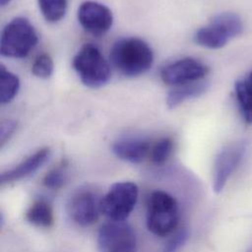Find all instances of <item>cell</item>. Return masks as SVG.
Here are the masks:
<instances>
[{"label": "cell", "mask_w": 252, "mask_h": 252, "mask_svg": "<svg viewBox=\"0 0 252 252\" xmlns=\"http://www.w3.org/2000/svg\"><path fill=\"white\" fill-rule=\"evenodd\" d=\"M247 148L246 141H236L224 146L217 155L213 170V188L219 193L238 167Z\"/></svg>", "instance_id": "cell-8"}, {"label": "cell", "mask_w": 252, "mask_h": 252, "mask_svg": "<svg viewBox=\"0 0 252 252\" xmlns=\"http://www.w3.org/2000/svg\"><path fill=\"white\" fill-rule=\"evenodd\" d=\"M20 89V80L18 76L1 66L0 70V100L1 103L12 101Z\"/></svg>", "instance_id": "cell-17"}, {"label": "cell", "mask_w": 252, "mask_h": 252, "mask_svg": "<svg viewBox=\"0 0 252 252\" xmlns=\"http://www.w3.org/2000/svg\"><path fill=\"white\" fill-rule=\"evenodd\" d=\"M208 90V83L206 82H193L181 86H177L175 89L171 90L166 97V104L168 107L173 108L180 103L198 97L202 95Z\"/></svg>", "instance_id": "cell-14"}, {"label": "cell", "mask_w": 252, "mask_h": 252, "mask_svg": "<svg viewBox=\"0 0 252 252\" xmlns=\"http://www.w3.org/2000/svg\"><path fill=\"white\" fill-rule=\"evenodd\" d=\"M188 238V231L186 228L179 229L165 244L162 252H178Z\"/></svg>", "instance_id": "cell-22"}, {"label": "cell", "mask_w": 252, "mask_h": 252, "mask_svg": "<svg viewBox=\"0 0 252 252\" xmlns=\"http://www.w3.org/2000/svg\"><path fill=\"white\" fill-rule=\"evenodd\" d=\"M234 92L243 120L246 124H252V83L248 79L235 82Z\"/></svg>", "instance_id": "cell-16"}, {"label": "cell", "mask_w": 252, "mask_h": 252, "mask_svg": "<svg viewBox=\"0 0 252 252\" xmlns=\"http://www.w3.org/2000/svg\"><path fill=\"white\" fill-rule=\"evenodd\" d=\"M78 21L89 33L100 36L112 27L113 15L111 10L95 1H85L78 9Z\"/></svg>", "instance_id": "cell-11"}, {"label": "cell", "mask_w": 252, "mask_h": 252, "mask_svg": "<svg viewBox=\"0 0 252 252\" xmlns=\"http://www.w3.org/2000/svg\"><path fill=\"white\" fill-rule=\"evenodd\" d=\"M17 129V121L12 119L3 120L0 125V145L3 147Z\"/></svg>", "instance_id": "cell-23"}, {"label": "cell", "mask_w": 252, "mask_h": 252, "mask_svg": "<svg viewBox=\"0 0 252 252\" xmlns=\"http://www.w3.org/2000/svg\"><path fill=\"white\" fill-rule=\"evenodd\" d=\"M101 197L91 189H80L69 199L67 212L71 220L81 226L94 224L101 214Z\"/></svg>", "instance_id": "cell-9"}, {"label": "cell", "mask_w": 252, "mask_h": 252, "mask_svg": "<svg viewBox=\"0 0 252 252\" xmlns=\"http://www.w3.org/2000/svg\"><path fill=\"white\" fill-rule=\"evenodd\" d=\"M73 68L81 82L93 89L108 83L111 77L109 64L100 50L92 43L84 44L73 58Z\"/></svg>", "instance_id": "cell-4"}, {"label": "cell", "mask_w": 252, "mask_h": 252, "mask_svg": "<svg viewBox=\"0 0 252 252\" xmlns=\"http://www.w3.org/2000/svg\"><path fill=\"white\" fill-rule=\"evenodd\" d=\"M66 162H62L50 169L43 177L42 183L46 188L59 189L66 181Z\"/></svg>", "instance_id": "cell-20"}, {"label": "cell", "mask_w": 252, "mask_h": 252, "mask_svg": "<svg viewBox=\"0 0 252 252\" xmlns=\"http://www.w3.org/2000/svg\"><path fill=\"white\" fill-rule=\"evenodd\" d=\"M114 67L126 77H137L149 71L154 63L151 46L138 37H123L117 40L110 51Z\"/></svg>", "instance_id": "cell-1"}, {"label": "cell", "mask_w": 252, "mask_h": 252, "mask_svg": "<svg viewBox=\"0 0 252 252\" xmlns=\"http://www.w3.org/2000/svg\"><path fill=\"white\" fill-rule=\"evenodd\" d=\"M209 73V67L198 59L186 57L171 62L160 70L163 83L170 86H181L198 82Z\"/></svg>", "instance_id": "cell-10"}, {"label": "cell", "mask_w": 252, "mask_h": 252, "mask_svg": "<svg viewBox=\"0 0 252 252\" xmlns=\"http://www.w3.org/2000/svg\"><path fill=\"white\" fill-rule=\"evenodd\" d=\"M54 64L53 60L47 53H41L38 55L32 66V72L35 77L41 79H47L53 74Z\"/></svg>", "instance_id": "cell-21"}, {"label": "cell", "mask_w": 252, "mask_h": 252, "mask_svg": "<svg viewBox=\"0 0 252 252\" xmlns=\"http://www.w3.org/2000/svg\"><path fill=\"white\" fill-rule=\"evenodd\" d=\"M153 142L141 136H127L120 138L112 145L113 154L120 159L140 163L149 158Z\"/></svg>", "instance_id": "cell-12"}, {"label": "cell", "mask_w": 252, "mask_h": 252, "mask_svg": "<svg viewBox=\"0 0 252 252\" xmlns=\"http://www.w3.org/2000/svg\"><path fill=\"white\" fill-rule=\"evenodd\" d=\"M43 18L49 23L61 21L67 11L68 0H37Z\"/></svg>", "instance_id": "cell-18"}, {"label": "cell", "mask_w": 252, "mask_h": 252, "mask_svg": "<svg viewBox=\"0 0 252 252\" xmlns=\"http://www.w3.org/2000/svg\"><path fill=\"white\" fill-rule=\"evenodd\" d=\"M37 42V34L31 22L24 17L10 21L2 31L0 52L9 58H24Z\"/></svg>", "instance_id": "cell-5"}, {"label": "cell", "mask_w": 252, "mask_h": 252, "mask_svg": "<svg viewBox=\"0 0 252 252\" xmlns=\"http://www.w3.org/2000/svg\"><path fill=\"white\" fill-rule=\"evenodd\" d=\"M138 186L130 181L116 182L101 197V214L109 220H125L138 200Z\"/></svg>", "instance_id": "cell-6"}, {"label": "cell", "mask_w": 252, "mask_h": 252, "mask_svg": "<svg viewBox=\"0 0 252 252\" xmlns=\"http://www.w3.org/2000/svg\"><path fill=\"white\" fill-rule=\"evenodd\" d=\"M247 79H248V80H249V81L252 83V71L250 72V74H249V77H248Z\"/></svg>", "instance_id": "cell-25"}, {"label": "cell", "mask_w": 252, "mask_h": 252, "mask_svg": "<svg viewBox=\"0 0 252 252\" xmlns=\"http://www.w3.org/2000/svg\"><path fill=\"white\" fill-rule=\"evenodd\" d=\"M136 234L125 220H109L103 223L97 233L100 252H135Z\"/></svg>", "instance_id": "cell-7"}, {"label": "cell", "mask_w": 252, "mask_h": 252, "mask_svg": "<svg viewBox=\"0 0 252 252\" xmlns=\"http://www.w3.org/2000/svg\"><path fill=\"white\" fill-rule=\"evenodd\" d=\"M179 220L178 204L170 194L157 190L154 191L147 207V227L155 235L167 236L176 229Z\"/></svg>", "instance_id": "cell-2"}, {"label": "cell", "mask_w": 252, "mask_h": 252, "mask_svg": "<svg viewBox=\"0 0 252 252\" xmlns=\"http://www.w3.org/2000/svg\"><path fill=\"white\" fill-rule=\"evenodd\" d=\"M10 1H11V0H0V4H1V6H5V5H7Z\"/></svg>", "instance_id": "cell-24"}, {"label": "cell", "mask_w": 252, "mask_h": 252, "mask_svg": "<svg viewBox=\"0 0 252 252\" xmlns=\"http://www.w3.org/2000/svg\"><path fill=\"white\" fill-rule=\"evenodd\" d=\"M242 32L241 18L235 13L223 12L215 16L207 26L200 28L194 35V40L203 47L219 49Z\"/></svg>", "instance_id": "cell-3"}, {"label": "cell", "mask_w": 252, "mask_h": 252, "mask_svg": "<svg viewBox=\"0 0 252 252\" xmlns=\"http://www.w3.org/2000/svg\"><path fill=\"white\" fill-rule=\"evenodd\" d=\"M50 149L41 148L26 158L13 168L1 173V183H10L25 178L36 171L49 158Z\"/></svg>", "instance_id": "cell-13"}, {"label": "cell", "mask_w": 252, "mask_h": 252, "mask_svg": "<svg viewBox=\"0 0 252 252\" xmlns=\"http://www.w3.org/2000/svg\"><path fill=\"white\" fill-rule=\"evenodd\" d=\"M27 220L38 227H49L53 224L54 216L51 205L44 199L35 200L26 213Z\"/></svg>", "instance_id": "cell-15"}, {"label": "cell", "mask_w": 252, "mask_h": 252, "mask_svg": "<svg viewBox=\"0 0 252 252\" xmlns=\"http://www.w3.org/2000/svg\"><path fill=\"white\" fill-rule=\"evenodd\" d=\"M173 151V142L168 137H163L153 143L150 157L151 161L157 165L164 163L171 156Z\"/></svg>", "instance_id": "cell-19"}]
</instances>
